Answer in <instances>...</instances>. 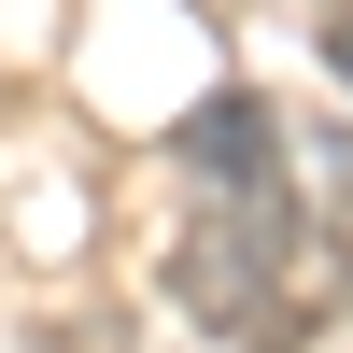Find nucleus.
<instances>
[{
	"label": "nucleus",
	"mask_w": 353,
	"mask_h": 353,
	"mask_svg": "<svg viewBox=\"0 0 353 353\" xmlns=\"http://www.w3.org/2000/svg\"><path fill=\"white\" fill-rule=\"evenodd\" d=\"M170 297H184L212 339H283V311L311 297V283H297V184L198 198L184 241H170Z\"/></svg>",
	"instance_id": "obj_1"
},
{
	"label": "nucleus",
	"mask_w": 353,
	"mask_h": 353,
	"mask_svg": "<svg viewBox=\"0 0 353 353\" xmlns=\"http://www.w3.org/2000/svg\"><path fill=\"white\" fill-rule=\"evenodd\" d=\"M283 184H297V283L325 269L311 311H353V128H311V156Z\"/></svg>",
	"instance_id": "obj_2"
},
{
	"label": "nucleus",
	"mask_w": 353,
	"mask_h": 353,
	"mask_svg": "<svg viewBox=\"0 0 353 353\" xmlns=\"http://www.w3.org/2000/svg\"><path fill=\"white\" fill-rule=\"evenodd\" d=\"M184 184L198 198H269L283 184V113L254 85H226L212 113H184Z\"/></svg>",
	"instance_id": "obj_3"
},
{
	"label": "nucleus",
	"mask_w": 353,
	"mask_h": 353,
	"mask_svg": "<svg viewBox=\"0 0 353 353\" xmlns=\"http://www.w3.org/2000/svg\"><path fill=\"white\" fill-rule=\"evenodd\" d=\"M28 353H128V311L71 297V311H43V325H28Z\"/></svg>",
	"instance_id": "obj_4"
},
{
	"label": "nucleus",
	"mask_w": 353,
	"mask_h": 353,
	"mask_svg": "<svg viewBox=\"0 0 353 353\" xmlns=\"http://www.w3.org/2000/svg\"><path fill=\"white\" fill-rule=\"evenodd\" d=\"M325 71L353 85V0H339V14H325Z\"/></svg>",
	"instance_id": "obj_5"
}]
</instances>
